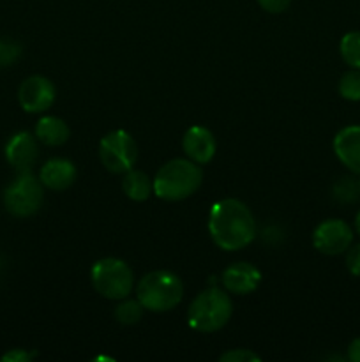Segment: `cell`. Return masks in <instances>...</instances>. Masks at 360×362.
<instances>
[{
	"label": "cell",
	"mask_w": 360,
	"mask_h": 362,
	"mask_svg": "<svg viewBox=\"0 0 360 362\" xmlns=\"http://www.w3.org/2000/svg\"><path fill=\"white\" fill-rule=\"evenodd\" d=\"M122 191L129 200L145 202L154 194V179L141 170L131 168L122 177Z\"/></svg>",
	"instance_id": "2e32d148"
},
{
	"label": "cell",
	"mask_w": 360,
	"mask_h": 362,
	"mask_svg": "<svg viewBox=\"0 0 360 362\" xmlns=\"http://www.w3.org/2000/svg\"><path fill=\"white\" fill-rule=\"evenodd\" d=\"M334 198L339 204H355L360 198L359 186H356V177H341L334 184Z\"/></svg>",
	"instance_id": "ffe728a7"
},
{
	"label": "cell",
	"mask_w": 360,
	"mask_h": 362,
	"mask_svg": "<svg viewBox=\"0 0 360 362\" xmlns=\"http://www.w3.org/2000/svg\"><path fill=\"white\" fill-rule=\"evenodd\" d=\"M356 186H359V194H360V175H356Z\"/></svg>",
	"instance_id": "83f0119b"
},
{
	"label": "cell",
	"mask_w": 360,
	"mask_h": 362,
	"mask_svg": "<svg viewBox=\"0 0 360 362\" xmlns=\"http://www.w3.org/2000/svg\"><path fill=\"white\" fill-rule=\"evenodd\" d=\"M258 6L265 11V13L270 14H281L292 6L293 0H256Z\"/></svg>",
	"instance_id": "d4e9b609"
},
{
	"label": "cell",
	"mask_w": 360,
	"mask_h": 362,
	"mask_svg": "<svg viewBox=\"0 0 360 362\" xmlns=\"http://www.w3.org/2000/svg\"><path fill=\"white\" fill-rule=\"evenodd\" d=\"M261 271L249 262H235L228 265L221 274L222 288L233 296H249L261 285Z\"/></svg>",
	"instance_id": "8fae6325"
},
{
	"label": "cell",
	"mask_w": 360,
	"mask_h": 362,
	"mask_svg": "<svg viewBox=\"0 0 360 362\" xmlns=\"http://www.w3.org/2000/svg\"><path fill=\"white\" fill-rule=\"evenodd\" d=\"M44 200V186L32 172H18V175L4 189L6 211L14 218H30L41 209Z\"/></svg>",
	"instance_id": "8992f818"
},
{
	"label": "cell",
	"mask_w": 360,
	"mask_h": 362,
	"mask_svg": "<svg viewBox=\"0 0 360 362\" xmlns=\"http://www.w3.org/2000/svg\"><path fill=\"white\" fill-rule=\"evenodd\" d=\"M37 352L25 349H11L6 354H2L0 361L2 362H30L35 359Z\"/></svg>",
	"instance_id": "cb8c5ba5"
},
{
	"label": "cell",
	"mask_w": 360,
	"mask_h": 362,
	"mask_svg": "<svg viewBox=\"0 0 360 362\" xmlns=\"http://www.w3.org/2000/svg\"><path fill=\"white\" fill-rule=\"evenodd\" d=\"M233 317V300L224 288L208 286L201 290L187 310V322L194 331L212 334L228 325Z\"/></svg>",
	"instance_id": "3957f363"
},
{
	"label": "cell",
	"mask_w": 360,
	"mask_h": 362,
	"mask_svg": "<svg viewBox=\"0 0 360 362\" xmlns=\"http://www.w3.org/2000/svg\"><path fill=\"white\" fill-rule=\"evenodd\" d=\"M182 151L187 159L198 165H208L217 151L214 133L205 126H191L182 136Z\"/></svg>",
	"instance_id": "7c38bea8"
},
{
	"label": "cell",
	"mask_w": 360,
	"mask_h": 362,
	"mask_svg": "<svg viewBox=\"0 0 360 362\" xmlns=\"http://www.w3.org/2000/svg\"><path fill=\"white\" fill-rule=\"evenodd\" d=\"M346 269L349 271V274L360 278V243L352 244V246L346 250Z\"/></svg>",
	"instance_id": "603a6c76"
},
{
	"label": "cell",
	"mask_w": 360,
	"mask_h": 362,
	"mask_svg": "<svg viewBox=\"0 0 360 362\" xmlns=\"http://www.w3.org/2000/svg\"><path fill=\"white\" fill-rule=\"evenodd\" d=\"M208 233L219 250L239 251L256 239V219L251 209L236 198L215 202L208 214Z\"/></svg>",
	"instance_id": "6da1fadb"
},
{
	"label": "cell",
	"mask_w": 360,
	"mask_h": 362,
	"mask_svg": "<svg viewBox=\"0 0 360 362\" xmlns=\"http://www.w3.org/2000/svg\"><path fill=\"white\" fill-rule=\"evenodd\" d=\"M90 281L95 292L108 300L126 299L136 288L133 269L115 257L95 262L90 269Z\"/></svg>",
	"instance_id": "5b68a950"
},
{
	"label": "cell",
	"mask_w": 360,
	"mask_h": 362,
	"mask_svg": "<svg viewBox=\"0 0 360 362\" xmlns=\"http://www.w3.org/2000/svg\"><path fill=\"white\" fill-rule=\"evenodd\" d=\"M56 98V88L49 78L32 74L21 81L18 88V103L27 113H44L52 108Z\"/></svg>",
	"instance_id": "9c48e42d"
},
{
	"label": "cell",
	"mask_w": 360,
	"mask_h": 362,
	"mask_svg": "<svg viewBox=\"0 0 360 362\" xmlns=\"http://www.w3.org/2000/svg\"><path fill=\"white\" fill-rule=\"evenodd\" d=\"M34 134L39 144L46 145V147H62L69 140L71 129L66 120L60 117L44 115L35 124Z\"/></svg>",
	"instance_id": "9a60e30c"
},
{
	"label": "cell",
	"mask_w": 360,
	"mask_h": 362,
	"mask_svg": "<svg viewBox=\"0 0 360 362\" xmlns=\"http://www.w3.org/2000/svg\"><path fill=\"white\" fill-rule=\"evenodd\" d=\"M21 57V45L11 39H0V69L9 67Z\"/></svg>",
	"instance_id": "44dd1931"
},
{
	"label": "cell",
	"mask_w": 360,
	"mask_h": 362,
	"mask_svg": "<svg viewBox=\"0 0 360 362\" xmlns=\"http://www.w3.org/2000/svg\"><path fill=\"white\" fill-rule=\"evenodd\" d=\"M355 230H356V233L360 235V209H359V212H356V216H355Z\"/></svg>",
	"instance_id": "4316f807"
},
{
	"label": "cell",
	"mask_w": 360,
	"mask_h": 362,
	"mask_svg": "<svg viewBox=\"0 0 360 362\" xmlns=\"http://www.w3.org/2000/svg\"><path fill=\"white\" fill-rule=\"evenodd\" d=\"M78 170L71 159L52 158L39 170V180L49 191H66L76 182Z\"/></svg>",
	"instance_id": "4fadbf2b"
},
{
	"label": "cell",
	"mask_w": 360,
	"mask_h": 362,
	"mask_svg": "<svg viewBox=\"0 0 360 362\" xmlns=\"http://www.w3.org/2000/svg\"><path fill=\"white\" fill-rule=\"evenodd\" d=\"M221 362H260L261 357L249 349H232L219 356Z\"/></svg>",
	"instance_id": "7402d4cb"
},
{
	"label": "cell",
	"mask_w": 360,
	"mask_h": 362,
	"mask_svg": "<svg viewBox=\"0 0 360 362\" xmlns=\"http://www.w3.org/2000/svg\"><path fill=\"white\" fill-rule=\"evenodd\" d=\"M99 159L108 172L124 175L138 161V144L127 131L113 129L99 141Z\"/></svg>",
	"instance_id": "52a82bcc"
},
{
	"label": "cell",
	"mask_w": 360,
	"mask_h": 362,
	"mask_svg": "<svg viewBox=\"0 0 360 362\" xmlns=\"http://www.w3.org/2000/svg\"><path fill=\"white\" fill-rule=\"evenodd\" d=\"M353 244V228L344 219L330 218L321 221L313 232V246L327 257L344 255Z\"/></svg>",
	"instance_id": "ba28073f"
},
{
	"label": "cell",
	"mask_w": 360,
	"mask_h": 362,
	"mask_svg": "<svg viewBox=\"0 0 360 362\" xmlns=\"http://www.w3.org/2000/svg\"><path fill=\"white\" fill-rule=\"evenodd\" d=\"M39 141L35 134L28 131H18L7 140L4 147L6 161L16 172H32L39 158Z\"/></svg>",
	"instance_id": "30bf717a"
},
{
	"label": "cell",
	"mask_w": 360,
	"mask_h": 362,
	"mask_svg": "<svg viewBox=\"0 0 360 362\" xmlns=\"http://www.w3.org/2000/svg\"><path fill=\"white\" fill-rule=\"evenodd\" d=\"M134 292L145 311L166 313V311L175 310L182 303L184 283L175 272L159 269V271L147 272L138 281Z\"/></svg>",
	"instance_id": "277c9868"
},
{
	"label": "cell",
	"mask_w": 360,
	"mask_h": 362,
	"mask_svg": "<svg viewBox=\"0 0 360 362\" xmlns=\"http://www.w3.org/2000/svg\"><path fill=\"white\" fill-rule=\"evenodd\" d=\"M335 158L355 175H360V126H346L332 141Z\"/></svg>",
	"instance_id": "5bb4252c"
},
{
	"label": "cell",
	"mask_w": 360,
	"mask_h": 362,
	"mask_svg": "<svg viewBox=\"0 0 360 362\" xmlns=\"http://www.w3.org/2000/svg\"><path fill=\"white\" fill-rule=\"evenodd\" d=\"M337 92L342 99L346 101L356 103L360 101V69L346 71L337 83Z\"/></svg>",
	"instance_id": "d6986e66"
},
{
	"label": "cell",
	"mask_w": 360,
	"mask_h": 362,
	"mask_svg": "<svg viewBox=\"0 0 360 362\" xmlns=\"http://www.w3.org/2000/svg\"><path fill=\"white\" fill-rule=\"evenodd\" d=\"M346 356H348V359L352 362H360V338H355L349 343Z\"/></svg>",
	"instance_id": "484cf974"
},
{
	"label": "cell",
	"mask_w": 360,
	"mask_h": 362,
	"mask_svg": "<svg viewBox=\"0 0 360 362\" xmlns=\"http://www.w3.org/2000/svg\"><path fill=\"white\" fill-rule=\"evenodd\" d=\"M201 182V165L187 158L169 159L154 175V194L164 202H182L193 197Z\"/></svg>",
	"instance_id": "7a4b0ae2"
},
{
	"label": "cell",
	"mask_w": 360,
	"mask_h": 362,
	"mask_svg": "<svg viewBox=\"0 0 360 362\" xmlns=\"http://www.w3.org/2000/svg\"><path fill=\"white\" fill-rule=\"evenodd\" d=\"M339 53L346 66L360 69V30H352L342 35L339 42Z\"/></svg>",
	"instance_id": "ac0fdd59"
},
{
	"label": "cell",
	"mask_w": 360,
	"mask_h": 362,
	"mask_svg": "<svg viewBox=\"0 0 360 362\" xmlns=\"http://www.w3.org/2000/svg\"><path fill=\"white\" fill-rule=\"evenodd\" d=\"M145 308L138 299H120L116 300V306L113 310V317L120 325H136L143 318Z\"/></svg>",
	"instance_id": "e0dca14e"
}]
</instances>
